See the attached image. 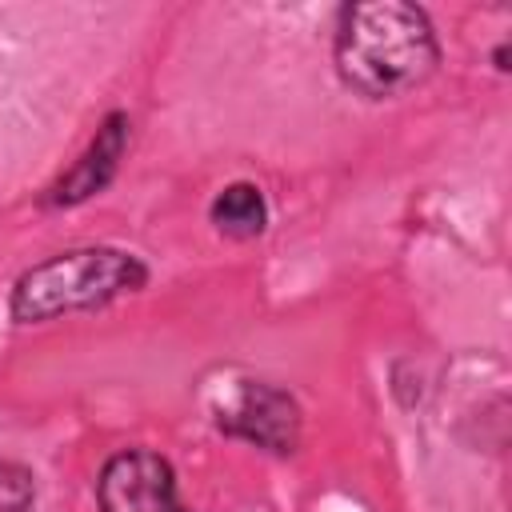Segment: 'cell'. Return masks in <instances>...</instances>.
<instances>
[{"label":"cell","instance_id":"obj_1","mask_svg":"<svg viewBox=\"0 0 512 512\" xmlns=\"http://www.w3.org/2000/svg\"><path fill=\"white\" fill-rule=\"evenodd\" d=\"M332 52L340 80L368 100H388L424 84L440 56L428 16L404 0L344 4Z\"/></svg>","mask_w":512,"mask_h":512},{"label":"cell","instance_id":"obj_2","mask_svg":"<svg viewBox=\"0 0 512 512\" xmlns=\"http://www.w3.org/2000/svg\"><path fill=\"white\" fill-rule=\"evenodd\" d=\"M148 268L120 248H72L28 268L12 288V316L20 324L52 320L60 312L96 308L144 288Z\"/></svg>","mask_w":512,"mask_h":512},{"label":"cell","instance_id":"obj_3","mask_svg":"<svg viewBox=\"0 0 512 512\" xmlns=\"http://www.w3.org/2000/svg\"><path fill=\"white\" fill-rule=\"evenodd\" d=\"M100 512H188L176 492L172 464L148 448L116 452L96 480Z\"/></svg>","mask_w":512,"mask_h":512},{"label":"cell","instance_id":"obj_4","mask_svg":"<svg viewBox=\"0 0 512 512\" xmlns=\"http://www.w3.org/2000/svg\"><path fill=\"white\" fill-rule=\"evenodd\" d=\"M220 432L228 436H240L256 448H268V452H292L296 440H300V408L296 400L276 388V384H264V380H244L236 384V396L232 404L220 408Z\"/></svg>","mask_w":512,"mask_h":512},{"label":"cell","instance_id":"obj_5","mask_svg":"<svg viewBox=\"0 0 512 512\" xmlns=\"http://www.w3.org/2000/svg\"><path fill=\"white\" fill-rule=\"evenodd\" d=\"M128 128H132L128 116H124V112H112V116L96 128V140L84 148V156L52 184L48 204L64 208V204H80V200L96 196V192L116 176V164H120V156H124V148H128Z\"/></svg>","mask_w":512,"mask_h":512},{"label":"cell","instance_id":"obj_6","mask_svg":"<svg viewBox=\"0 0 512 512\" xmlns=\"http://www.w3.org/2000/svg\"><path fill=\"white\" fill-rule=\"evenodd\" d=\"M208 216H212V224H216L224 236H232V240H252V236H260V232L268 228L264 192H260L256 184H248V180H236V184H228L224 192H216Z\"/></svg>","mask_w":512,"mask_h":512},{"label":"cell","instance_id":"obj_7","mask_svg":"<svg viewBox=\"0 0 512 512\" xmlns=\"http://www.w3.org/2000/svg\"><path fill=\"white\" fill-rule=\"evenodd\" d=\"M36 500V480L24 464L0 460V512H28Z\"/></svg>","mask_w":512,"mask_h":512}]
</instances>
